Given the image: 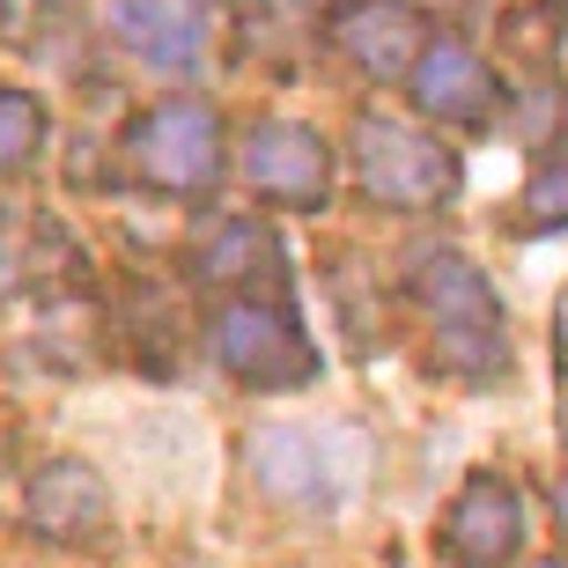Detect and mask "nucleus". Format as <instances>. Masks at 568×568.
I'll list each match as a JSON object with an SVG mask.
<instances>
[{
  "mask_svg": "<svg viewBox=\"0 0 568 568\" xmlns=\"http://www.w3.org/2000/svg\"><path fill=\"white\" fill-rule=\"evenodd\" d=\"M554 517H561V531H568V473H561V487H554Z\"/></svg>",
  "mask_w": 568,
  "mask_h": 568,
  "instance_id": "dca6fc26",
  "label": "nucleus"
},
{
  "mask_svg": "<svg viewBox=\"0 0 568 568\" xmlns=\"http://www.w3.org/2000/svg\"><path fill=\"white\" fill-rule=\"evenodd\" d=\"M22 517H30L38 539H89V531L111 517V495L82 458H52L38 480H30V495H22Z\"/></svg>",
  "mask_w": 568,
  "mask_h": 568,
  "instance_id": "9d476101",
  "label": "nucleus"
},
{
  "mask_svg": "<svg viewBox=\"0 0 568 568\" xmlns=\"http://www.w3.org/2000/svg\"><path fill=\"white\" fill-rule=\"evenodd\" d=\"M111 30L155 74H200V60H207V38L178 0H111Z\"/></svg>",
  "mask_w": 568,
  "mask_h": 568,
  "instance_id": "9b49d317",
  "label": "nucleus"
},
{
  "mask_svg": "<svg viewBox=\"0 0 568 568\" xmlns=\"http://www.w3.org/2000/svg\"><path fill=\"white\" fill-rule=\"evenodd\" d=\"M406 89H414V111L443 119V126H495V111H503L495 67L465 38H422V52L406 67Z\"/></svg>",
  "mask_w": 568,
  "mask_h": 568,
  "instance_id": "6e6552de",
  "label": "nucleus"
},
{
  "mask_svg": "<svg viewBox=\"0 0 568 568\" xmlns=\"http://www.w3.org/2000/svg\"><path fill=\"white\" fill-rule=\"evenodd\" d=\"M244 458L252 480L288 509H339L369 473V450L347 428H258Z\"/></svg>",
  "mask_w": 568,
  "mask_h": 568,
  "instance_id": "7ed1b4c3",
  "label": "nucleus"
},
{
  "mask_svg": "<svg viewBox=\"0 0 568 568\" xmlns=\"http://www.w3.org/2000/svg\"><path fill=\"white\" fill-rule=\"evenodd\" d=\"M406 8H422V0H406Z\"/></svg>",
  "mask_w": 568,
  "mask_h": 568,
  "instance_id": "a211bd4d",
  "label": "nucleus"
},
{
  "mask_svg": "<svg viewBox=\"0 0 568 568\" xmlns=\"http://www.w3.org/2000/svg\"><path fill=\"white\" fill-rule=\"evenodd\" d=\"M436 539L450 568H517V554H525V495L509 487V473H473L450 495Z\"/></svg>",
  "mask_w": 568,
  "mask_h": 568,
  "instance_id": "423d86ee",
  "label": "nucleus"
},
{
  "mask_svg": "<svg viewBox=\"0 0 568 568\" xmlns=\"http://www.w3.org/2000/svg\"><path fill=\"white\" fill-rule=\"evenodd\" d=\"M547 568H568V561H547Z\"/></svg>",
  "mask_w": 568,
  "mask_h": 568,
  "instance_id": "f3484780",
  "label": "nucleus"
},
{
  "mask_svg": "<svg viewBox=\"0 0 568 568\" xmlns=\"http://www.w3.org/2000/svg\"><path fill=\"white\" fill-rule=\"evenodd\" d=\"M126 155L155 192H207L222 178V111L207 97H163L133 119Z\"/></svg>",
  "mask_w": 568,
  "mask_h": 568,
  "instance_id": "39448f33",
  "label": "nucleus"
},
{
  "mask_svg": "<svg viewBox=\"0 0 568 568\" xmlns=\"http://www.w3.org/2000/svg\"><path fill=\"white\" fill-rule=\"evenodd\" d=\"M44 148V104L22 89H0V170H22Z\"/></svg>",
  "mask_w": 568,
  "mask_h": 568,
  "instance_id": "4468645a",
  "label": "nucleus"
},
{
  "mask_svg": "<svg viewBox=\"0 0 568 568\" xmlns=\"http://www.w3.org/2000/svg\"><path fill=\"white\" fill-rule=\"evenodd\" d=\"M355 178L377 207H399V214H428V207H450L465 185V163L458 148L436 141L428 126H406V119H362L355 126Z\"/></svg>",
  "mask_w": 568,
  "mask_h": 568,
  "instance_id": "f03ea898",
  "label": "nucleus"
},
{
  "mask_svg": "<svg viewBox=\"0 0 568 568\" xmlns=\"http://www.w3.org/2000/svg\"><path fill=\"white\" fill-rule=\"evenodd\" d=\"M406 303H414L422 325H428V347H436L428 362H443L450 377H503V362H509L503 303H495L487 274L465 252L414 258V274H406Z\"/></svg>",
  "mask_w": 568,
  "mask_h": 568,
  "instance_id": "f257e3e1",
  "label": "nucleus"
},
{
  "mask_svg": "<svg viewBox=\"0 0 568 568\" xmlns=\"http://www.w3.org/2000/svg\"><path fill=\"white\" fill-rule=\"evenodd\" d=\"M244 178H252V192H266L274 207L317 214L333 200V148L317 141L311 126H295V119H258V126L244 133Z\"/></svg>",
  "mask_w": 568,
  "mask_h": 568,
  "instance_id": "0eeeda50",
  "label": "nucleus"
},
{
  "mask_svg": "<svg viewBox=\"0 0 568 568\" xmlns=\"http://www.w3.org/2000/svg\"><path fill=\"white\" fill-rule=\"evenodd\" d=\"M0 22H8V8H0Z\"/></svg>",
  "mask_w": 568,
  "mask_h": 568,
  "instance_id": "6ab92c4d",
  "label": "nucleus"
},
{
  "mask_svg": "<svg viewBox=\"0 0 568 568\" xmlns=\"http://www.w3.org/2000/svg\"><path fill=\"white\" fill-rule=\"evenodd\" d=\"M517 230H568V141L554 148V155H539V170L525 178Z\"/></svg>",
  "mask_w": 568,
  "mask_h": 568,
  "instance_id": "ddd939ff",
  "label": "nucleus"
},
{
  "mask_svg": "<svg viewBox=\"0 0 568 568\" xmlns=\"http://www.w3.org/2000/svg\"><path fill=\"white\" fill-rule=\"evenodd\" d=\"M554 362L568 369V288L554 295Z\"/></svg>",
  "mask_w": 568,
  "mask_h": 568,
  "instance_id": "2eb2a0df",
  "label": "nucleus"
},
{
  "mask_svg": "<svg viewBox=\"0 0 568 568\" xmlns=\"http://www.w3.org/2000/svg\"><path fill=\"white\" fill-rule=\"evenodd\" d=\"M214 362L252 392H295V384L317 377V347L274 295H236L214 311Z\"/></svg>",
  "mask_w": 568,
  "mask_h": 568,
  "instance_id": "20e7f679",
  "label": "nucleus"
},
{
  "mask_svg": "<svg viewBox=\"0 0 568 568\" xmlns=\"http://www.w3.org/2000/svg\"><path fill=\"white\" fill-rule=\"evenodd\" d=\"M325 38H333L339 60H355L362 74H406L414 52H422V16L406 8V0H339L333 22H325Z\"/></svg>",
  "mask_w": 568,
  "mask_h": 568,
  "instance_id": "1a4fd4ad",
  "label": "nucleus"
},
{
  "mask_svg": "<svg viewBox=\"0 0 568 568\" xmlns=\"http://www.w3.org/2000/svg\"><path fill=\"white\" fill-rule=\"evenodd\" d=\"M192 274L207 281V288H258V274H281V244H274V230H258V222H222V230L200 244Z\"/></svg>",
  "mask_w": 568,
  "mask_h": 568,
  "instance_id": "f8f14e48",
  "label": "nucleus"
}]
</instances>
